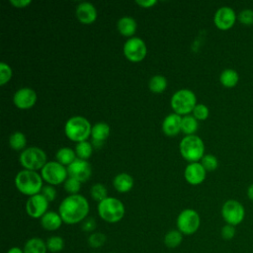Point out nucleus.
Segmentation results:
<instances>
[{
  "mask_svg": "<svg viewBox=\"0 0 253 253\" xmlns=\"http://www.w3.org/2000/svg\"><path fill=\"white\" fill-rule=\"evenodd\" d=\"M237 20L244 26H252L253 25V10L246 8L239 12L237 15Z\"/></svg>",
  "mask_w": 253,
  "mask_h": 253,
  "instance_id": "36",
  "label": "nucleus"
},
{
  "mask_svg": "<svg viewBox=\"0 0 253 253\" xmlns=\"http://www.w3.org/2000/svg\"><path fill=\"white\" fill-rule=\"evenodd\" d=\"M89 203L87 199L79 194L69 195L62 200L58 207V213L66 224L82 222L89 213Z\"/></svg>",
  "mask_w": 253,
  "mask_h": 253,
  "instance_id": "1",
  "label": "nucleus"
},
{
  "mask_svg": "<svg viewBox=\"0 0 253 253\" xmlns=\"http://www.w3.org/2000/svg\"><path fill=\"white\" fill-rule=\"evenodd\" d=\"M67 174L69 177L78 180L79 182H85L91 176V165L87 160L76 158L70 165L67 166Z\"/></svg>",
  "mask_w": 253,
  "mask_h": 253,
  "instance_id": "14",
  "label": "nucleus"
},
{
  "mask_svg": "<svg viewBox=\"0 0 253 253\" xmlns=\"http://www.w3.org/2000/svg\"><path fill=\"white\" fill-rule=\"evenodd\" d=\"M24 253H47V247L44 240L40 237L28 239L23 247Z\"/></svg>",
  "mask_w": 253,
  "mask_h": 253,
  "instance_id": "22",
  "label": "nucleus"
},
{
  "mask_svg": "<svg viewBox=\"0 0 253 253\" xmlns=\"http://www.w3.org/2000/svg\"><path fill=\"white\" fill-rule=\"evenodd\" d=\"M110 134V126L107 123L100 122L92 126L91 136H92V145L96 148H99L103 145L105 139Z\"/></svg>",
  "mask_w": 253,
  "mask_h": 253,
  "instance_id": "19",
  "label": "nucleus"
},
{
  "mask_svg": "<svg viewBox=\"0 0 253 253\" xmlns=\"http://www.w3.org/2000/svg\"><path fill=\"white\" fill-rule=\"evenodd\" d=\"M124 54L125 56L133 62L142 60L146 55L145 42L138 37H131L124 43Z\"/></svg>",
  "mask_w": 253,
  "mask_h": 253,
  "instance_id": "11",
  "label": "nucleus"
},
{
  "mask_svg": "<svg viewBox=\"0 0 253 253\" xmlns=\"http://www.w3.org/2000/svg\"><path fill=\"white\" fill-rule=\"evenodd\" d=\"M46 247L47 250L51 253H58L61 252L64 248V239L59 235H51L46 240Z\"/></svg>",
  "mask_w": 253,
  "mask_h": 253,
  "instance_id": "28",
  "label": "nucleus"
},
{
  "mask_svg": "<svg viewBox=\"0 0 253 253\" xmlns=\"http://www.w3.org/2000/svg\"><path fill=\"white\" fill-rule=\"evenodd\" d=\"M206 169L201 162L189 163L184 171L186 181L191 185H199L206 179Z\"/></svg>",
  "mask_w": 253,
  "mask_h": 253,
  "instance_id": "16",
  "label": "nucleus"
},
{
  "mask_svg": "<svg viewBox=\"0 0 253 253\" xmlns=\"http://www.w3.org/2000/svg\"><path fill=\"white\" fill-rule=\"evenodd\" d=\"M170 103L176 114L186 116L193 112L197 105V98L193 91L189 89H181L173 94Z\"/></svg>",
  "mask_w": 253,
  "mask_h": 253,
  "instance_id": "6",
  "label": "nucleus"
},
{
  "mask_svg": "<svg viewBox=\"0 0 253 253\" xmlns=\"http://www.w3.org/2000/svg\"><path fill=\"white\" fill-rule=\"evenodd\" d=\"M56 161L60 164L64 165H70L75 159H76V153L74 150H72L69 147H61L57 150L55 154Z\"/></svg>",
  "mask_w": 253,
  "mask_h": 253,
  "instance_id": "25",
  "label": "nucleus"
},
{
  "mask_svg": "<svg viewBox=\"0 0 253 253\" xmlns=\"http://www.w3.org/2000/svg\"><path fill=\"white\" fill-rule=\"evenodd\" d=\"M210 115L209 108L204 104H197L193 110V116L198 121H205Z\"/></svg>",
  "mask_w": 253,
  "mask_h": 253,
  "instance_id": "37",
  "label": "nucleus"
},
{
  "mask_svg": "<svg viewBox=\"0 0 253 253\" xmlns=\"http://www.w3.org/2000/svg\"><path fill=\"white\" fill-rule=\"evenodd\" d=\"M15 185L19 192L31 197L41 193L42 189V178L36 171L24 169L16 175Z\"/></svg>",
  "mask_w": 253,
  "mask_h": 253,
  "instance_id": "2",
  "label": "nucleus"
},
{
  "mask_svg": "<svg viewBox=\"0 0 253 253\" xmlns=\"http://www.w3.org/2000/svg\"><path fill=\"white\" fill-rule=\"evenodd\" d=\"M10 3L17 8H25L31 4V0H10Z\"/></svg>",
  "mask_w": 253,
  "mask_h": 253,
  "instance_id": "42",
  "label": "nucleus"
},
{
  "mask_svg": "<svg viewBox=\"0 0 253 253\" xmlns=\"http://www.w3.org/2000/svg\"><path fill=\"white\" fill-rule=\"evenodd\" d=\"M98 214L106 222L116 223L124 217L125 206L119 199L108 197L98 204Z\"/></svg>",
  "mask_w": 253,
  "mask_h": 253,
  "instance_id": "5",
  "label": "nucleus"
},
{
  "mask_svg": "<svg viewBox=\"0 0 253 253\" xmlns=\"http://www.w3.org/2000/svg\"><path fill=\"white\" fill-rule=\"evenodd\" d=\"M237 20L235 11L229 6H222L218 8L213 16V23L215 27L221 31L231 29Z\"/></svg>",
  "mask_w": 253,
  "mask_h": 253,
  "instance_id": "12",
  "label": "nucleus"
},
{
  "mask_svg": "<svg viewBox=\"0 0 253 253\" xmlns=\"http://www.w3.org/2000/svg\"><path fill=\"white\" fill-rule=\"evenodd\" d=\"M90 194H91V197L93 200L97 201L98 203L102 202L103 200H105L106 198H108V192H107V189L104 185L100 184V183H97V184H94L91 189H90Z\"/></svg>",
  "mask_w": 253,
  "mask_h": 253,
  "instance_id": "33",
  "label": "nucleus"
},
{
  "mask_svg": "<svg viewBox=\"0 0 253 253\" xmlns=\"http://www.w3.org/2000/svg\"><path fill=\"white\" fill-rule=\"evenodd\" d=\"M92 253H99V252H92Z\"/></svg>",
  "mask_w": 253,
  "mask_h": 253,
  "instance_id": "46",
  "label": "nucleus"
},
{
  "mask_svg": "<svg viewBox=\"0 0 253 253\" xmlns=\"http://www.w3.org/2000/svg\"><path fill=\"white\" fill-rule=\"evenodd\" d=\"M41 194L48 201V203L54 201L56 197V191L52 186H43L41 191Z\"/></svg>",
  "mask_w": 253,
  "mask_h": 253,
  "instance_id": "41",
  "label": "nucleus"
},
{
  "mask_svg": "<svg viewBox=\"0 0 253 253\" xmlns=\"http://www.w3.org/2000/svg\"><path fill=\"white\" fill-rule=\"evenodd\" d=\"M199 124L198 120L192 116V115H186L182 118V124H181V130L187 134L192 135L194 134L198 129Z\"/></svg>",
  "mask_w": 253,
  "mask_h": 253,
  "instance_id": "27",
  "label": "nucleus"
},
{
  "mask_svg": "<svg viewBox=\"0 0 253 253\" xmlns=\"http://www.w3.org/2000/svg\"><path fill=\"white\" fill-rule=\"evenodd\" d=\"M221 216L226 224L236 226L244 220L245 209L240 202L227 200L221 207Z\"/></svg>",
  "mask_w": 253,
  "mask_h": 253,
  "instance_id": "9",
  "label": "nucleus"
},
{
  "mask_svg": "<svg viewBox=\"0 0 253 253\" xmlns=\"http://www.w3.org/2000/svg\"><path fill=\"white\" fill-rule=\"evenodd\" d=\"M110 253H116V252H110Z\"/></svg>",
  "mask_w": 253,
  "mask_h": 253,
  "instance_id": "47",
  "label": "nucleus"
},
{
  "mask_svg": "<svg viewBox=\"0 0 253 253\" xmlns=\"http://www.w3.org/2000/svg\"><path fill=\"white\" fill-rule=\"evenodd\" d=\"M7 253H24V250L18 246H13L7 251Z\"/></svg>",
  "mask_w": 253,
  "mask_h": 253,
  "instance_id": "44",
  "label": "nucleus"
},
{
  "mask_svg": "<svg viewBox=\"0 0 253 253\" xmlns=\"http://www.w3.org/2000/svg\"><path fill=\"white\" fill-rule=\"evenodd\" d=\"M236 233V229L235 226L230 225V224H224L221 229H220V235L222 237V239L224 240H231L234 238Z\"/></svg>",
  "mask_w": 253,
  "mask_h": 253,
  "instance_id": "39",
  "label": "nucleus"
},
{
  "mask_svg": "<svg viewBox=\"0 0 253 253\" xmlns=\"http://www.w3.org/2000/svg\"><path fill=\"white\" fill-rule=\"evenodd\" d=\"M246 194H247L248 199L251 200V201H253V183L248 186L247 191H246Z\"/></svg>",
  "mask_w": 253,
  "mask_h": 253,
  "instance_id": "45",
  "label": "nucleus"
},
{
  "mask_svg": "<svg viewBox=\"0 0 253 253\" xmlns=\"http://www.w3.org/2000/svg\"><path fill=\"white\" fill-rule=\"evenodd\" d=\"M67 169L57 161L46 162L41 169L42 178L50 185H59L66 180Z\"/></svg>",
  "mask_w": 253,
  "mask_h": 253,
  "instance_id": "10",
  "label": "nucleus"
},
{
  "mask_svg": "<svg viewBox=\"0 0 253 253\" xmlns=\"http://www.w3.org/2000/svg\"><path fill=\"white\" fill-rule=\"evenodd\" d=\"M12 76V69L11 67L5 63V62H1L0 63V84L4 85L5 83H7Z\"/></svg>",
  "mask_w": 253,
  "mask_h": 253,
  "instance_id": "38",
  "label": "nucleus"
},
{
  "mask_svg": "<svg viewBox=\"0 0 253 253\" xmlns=\"http://www.w3.org/2000/svg\"><path fill=\"white\" fill-rule=\"evenodd\" d=\"M96 226H97L96 220L91 216L86 217L81 223V229L84 232H87V233H90V234L94 232V230L96 229Z\"/></svg>",
  "mask_w": 253,
  "mask_h": 253,
  "instance_id": "40",
  "label": "nucleus"
},
{
  "mask_svg": "<svg viewBox=\"0 0 253 253\" xmlns=\"http://www.w3.org/2000/svg\"><path fill=\"white\" fill-rule=\"evenodd\" d=\"M47 208L48 201L41 193L31 196L26 203V211L33 218H41L48 211Z\"/></svg>",
  "mask_w": 253,
  "mask_h": 253,
  "instance_id": "13",
  "label": "nucleus"
},
{
  "mask_svg": "<svg viewBox=\"0 0 253 253\" xmlns=\"http://www.w3.org/2000/svg\"><path fill=\"white\" fill-rule=\"evenodd\" d=\"M201 164L204 166L206 171H213L218 166L217 158L212 154H205L201 159Z\"/></svg>",
  "mask_w": 253,
  "mask_h": 253,
  "instance_id": "34",
  "label": "nucleus"
},
{
  "mask_svg": "<svg viewBox=\"0 0 253 253\" xmlns=\"http://www.w3.org/2000/svg\"><path fill=\"white\" fill-rule=\"evenodd\" d=\"M181 155L190 163L199 162L205 155V144L198 135H186L179 144Z\"/></svg>",
  "mask_w": 253,
  "mask_h": 253,
  "instance_id": "3",
  "label": "nucleus"
},
{
  "mask_svg": "<svg viewBox=\"0 0 253 253\" xmlns=\"http://www.w3.org/2000/svg\"><path fill=\"white\" fill-rule=\"evenodd\" d=\"M106 241H107V236L100 231H94L88 236V239H87L88 245L93 249L101 248L102 246L105 245Z\"/></svg>",
  "mask_w": 253,
  "mask_h": 253,
  "instance_id": "32",
  "label": "nucleus"
},
{
  "mask_svg": "<svg viewBox=\"0 0 253 253\" xmlns=\"http://www.w3.org/2000/svg\"><path fill=\"white\" fill-rule=\"evenodd\" d=\"M117 28L123 36L130 37L135 33L136 22L133 18L129 16H124L119 19L117 23Z\"/></svg>",
  "mask_w": 253,
  "mask_h": 253,
  "instance_id": "23",
  "label": "nucleus"
},
{
  "mask_svg": "<svg viewBox=\"0 0 253 253\" xmlns=\"http://www.w3.org/2000/svg\"><path fill=\"white\" fill-rule=\"evenodd\" d=\"M183 241V234L178 229H171L169 230L163 238L164 244L168 248H176L178 247Z\"/></svg>",
  "mask_w": 253,
  "mask_h": 253,
  "instance_id": "26",
  "label": "nucleus"
},
{
  "mask_svg": "<svg viewBox=\"0 0 253 253\" xmlns=\"http://www.w3.org/2000/svg\"><path fill=\"white\" fill-rule=\"evenodd\" d=\"M92 126L87 119L81 116H74L67 120L64 126L66 136L73 141H84L91 134Z\"/></svg>",
  "mask_w": 253,
  "mask_h": 253,
  "instance_id": "4",
  "label": "nucleus"
},
{
  "mask_svg": "<svg viewBox=\"0 0 253 253\" xmlns=\"http://www.w3.org/2000/svg\"><path fill=\"white\" fill-rule=\"evenodd\" d=\"M113 185L119 193H126L131 190L133 186V179L127 173H120L114 178Z\"/></svg>",
  "mask_w": 253,
  "mask_h": 253,
  "instance_id": "21",
  "label": "nucleus"
},
{
  "mask_svg": "<svg viewBox=\"0 0 253 253\" xmlns=\"http://www.w3.org/2000/svg\"><path fill=\"white\" fill-rule=\"evenodd\" d=\"M176 224L177 229L183 235H192L200 228V214L193 209H185L178 214Z\"/></svg>",
  "mask_w": 253,
  "mask_h": 253,
  "instance_id": "7",
  "label": "nucleus"
},
{
  "mask_svg": "<svg viewBox=\"0 0 253 253\" xmlns=\"http://www.w3.org/2000/svg\"><path fill=\"white\" fill-rule=\"evenodd\" d=\"M135 3L140 7L149 8V7H152L156 3V1L155 0H136Z\"/></svg>",
  "mask_w": 253,
  "mask_h": 253,
  "instance_id": "43",
  "label": "nucleus"
},
{
  "mask_svg": "<svg viewBox=\"0 0 253 253\" xmlns=\"http://www.w3.org/2000/svg\"><path fill=\"white\" fill-rule=\"evenodd\" d=\"M20 163L25 169L36 171L42 169L45 165L46 155L40 147H28L21 152Z\"/></svg>",
  "mask_w": 253,
  "mask_h": 253,
  "instance_id": "8",
  "label": "nucleus"
},
{
  "mask_svg": "<svg viewBox=\"0 0 253 253\" xmlns=\"http://www.w3.org/2000/svg\"><path fill=\"white\" fill-rule=\"evenodd\" d=\"M27 139L23 132L15 131L9 137V144L14 150H21L26 146Z\"/></svg>",
  "mask_w": 253,
  "mask_h": 253,
  "instance_id": "31",
  "label": "nucleus"
},
{
  "mask_svg": "<svg viewBox=\"0 0 253 253\" xmlns=\"http://www.w3.org/2000/svg\"><path fill=\"white\" fill-rule=\"evenodd\" d=\"M62 222H63V220H62L60 214L58 212L51 211L45 212L41 217V225L43 229H45L47 231L57 230L61 226Z\"/></svg>",
  "mask_w": 253,
  "mask_h": 253,
  "instance_id": "20",
  "label": "nucleus"
},
{
  "mask_svg": "<svg viewBox=\"0 0 253 253\" xmlns=\"http://www.w3.org/2000/svg\"><path fill=\"white\" fill-rule=\"evenodd\" d=\"M219 81L225 88H233L239 81V74L235 69L226 68L219 75Z\"/></svg>",
  "mask_w": 253,
  "mask_h": 253,
  "instance_id": "24",
  "label": "nucleus"
},
{
  "mask_svg": "<svg viewBox=\"0 0 253 253\" xmlns=\"http://www.w3.org/2000/svg\"><path fill=\"white\" fill-rule=\"evenodd\" d=\"M148 87L154 93H161L167 87V79L163 75H154L150 78Z\"/></svg>",
  "mask_w": 253,
  "mask_h": 253,
  "instance_id": "29",
  "label": "nucleus"
},
{
  "mask_svg": "<svg viewBox=\"0 0 253 253\" xmlns=\"http://www.w3.org/2000/svg\"><path fill=\"white\" fill-rule=\"evenodd\" d=\"M37 101L36 92L28 87H24L15 92L13 102L19 109H29L35 105Z\"/></svg>",
  "mask_w": 253,
  "mask_h": 253,
  "instance_id": "15",
  "label": "nucleus"
},
{
  "mask_svg": "<svg viewBox=\"0 0 253 253\" xmlns=\"http://www.w3.org/2000/svg\"><path fill=\"white\" fill-rule=\"evenodd\" d=\"M80 188H81V182H79L74 178L69 177L64 181V189L70 195H76L79 192Z\"/></svg>",
  "mask_w": 253,
  "mask_h": 253,
  "instance_id": "35",
  "label": "nucleus"
},
{
  "mask_svg": "<svg viewBox=\"0 0 253 253\" xmlns=\"http://www.w3.org/2000/svg\"><path fill=\"white\" fill-rule=\"evenodd\" d=\"M92 151H93V145H92V143L88 142L87 140L77 142V144L75 146L76 156L83 160H87L91 156Z\"/></svg>",
  "mask_w": 253,
  "mask_h": 253,
  "instance_id": "30",
  "label": "nucleus"
},
{
  "mask_svg": "<svg viewBox=\"0 0 253 253\" xmlns=\"http://www.w3.org/2000/svg\"><path fill=\"white\" fill-rule=\"evenodd\" d=\"M182 118L180 115L173 113L166 116L162 123V130L168 136L177 135L181 131Z\"/></svg>",
  "mask_w": 253,
  "mask_h": 253,
  "instance_id": "18",
  "label": "nucleus"
},
{
  "mask_svg": "<svg viewBox=\"0 0 253 253\" xmlns=\"http://www.w3.org/2000/svg\"><path fill=\"white\" fill-rule=\"evenodd\" d=\"M76 17L83 24H91L97 18V10L90 2H81L76 7Z\"/></svg>",
  "mask_w": 253,
  "mask_h": 253,
  "instance_id": "17",
  "label": "nucleus"
}]
</instances>
